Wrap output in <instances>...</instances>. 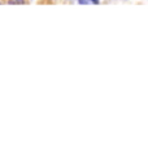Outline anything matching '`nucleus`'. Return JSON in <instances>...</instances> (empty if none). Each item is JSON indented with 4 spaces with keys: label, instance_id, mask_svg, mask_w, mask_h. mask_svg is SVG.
<instances>
[{
    "label": "nucleus",
    "instance_id": "nucleus-1",
    "mask_svg": "<svg viewBox=\"0 0 148 143\" xmlns=\"http://www.w3.org/2000/svg\"><path fill=\"white\" fill-rule=\"evenodd\" d=\"M8 4H12V5H18V4H24V0H9Z\"/></svg>",
    "mask_w": 148,
    "mask_h": 143
},
{
    "label": "nucleus",
    "instance_id": "nucleus-2",
    "mask_svg": "<svg viewBox=\"0 0 148 143\" xmlns=\"http://www.w3.org/2000/svg\"><path fill=\"white\" fill-rule=\"evenodd\" d=\"M78 1H79L81 4H87L88 3V0H78Z\"/></svg>",
    "mask_w": 148,
    "mask_h": 143
},
{
    "label": "nucleus",
    "instance_id": "nucleus-3",
    "mask_svg": "<svg viewBox=\"0 0 148 143\" xmlns=\"http://www.w3.org/2000/svg\"><path fill=\"white\" fill-rule=\"evenodd\" d=\"M88 1H92L94 4H98L99 3V0H88Z\"/></svg>",
    "mask_w": 148,
    "mask_h": 143
}]
</instances>
